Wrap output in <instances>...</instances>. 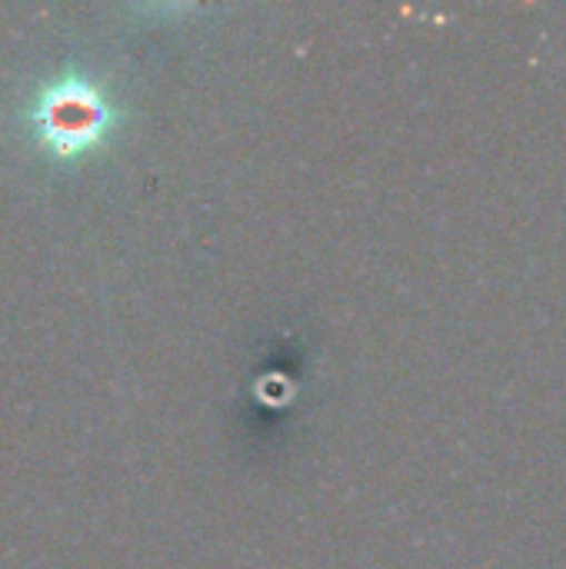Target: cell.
Here are the masks:
<instances>
[{"instance_id": "1", "label": "cell", "mask_w": 566, "mask_h": 569, "mask_svg": "<svg viewBox=\"0 0 566 569\" xmlns=\"http://www.w3.org/2000/svg\"><path fill=\"white\" fill-rule=\"evenodd\" d=\"M33 137L53 157H83L100 147L117 127L120 113L107 90L80 73H63L43 83L27 110Z\"/></svg>"}]
</instances>
